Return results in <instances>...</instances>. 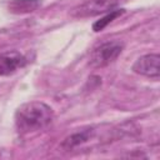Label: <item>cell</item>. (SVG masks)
I'll return each mask as SVG.
<instances>
[{"label":"cell","instance_id":"6","mask_svg":"<svg viewBox=\"0 0 160 160\" xmlns=\"http://www.w3.org/2000/svg\"><path fill=\"white\" fill-rule=\"evenodd\" d=\"M41 5L40 0H11L8 5L10 12L20 15V14H29L35 11Z\"/></svg>","mask_w":160,"mask_h":160},{"label":"cell","instance_id":"5","mask_svg":"<svg viewBox=\"0 0 160 160\" xmlns=\"http://www.w3.org/2000/svg\"><path fill=\"white\" fill-rule=\"evenodd\" d=\"M28 64V59L19 51L11 50L0 54V76H9Z\"/></svg>","mask_w":160,"mask_h":160},{"label":"cell","instance_id":"4","mask_svg":"<svg viewBox=\"0 0 160 160\" xmlns=\"http://www.w3.org/2000/svg\"><path fill=\"white\" fill-rule=\"evenodd\" d=\"M160 56L158 54H146L140 56L134 64L131 70L145 78L158 80L160 78Z\"/></svg>","mask_w":160,"mask_h":160},{"label":"cell","instance_id":"2","mask_svg":"<svg viewBox=\"0 0 160 160\" xmlns=\"http://www.w3.org/2000/svg\"><path fill=\"white\" fill-rule=\"evenodd\" d=\"M124 44L120 41H108L94 49L90 55V66L99 69L105 68L112 61H115L119 55L122 52Z\"/></svg>","mask_w":160,"mask_h":160},{"label":"cell","instance_id":"7","mask_svg":"<svg viewBox=\"0 0 160 160\" xmlns=\"http://www.w3.org/2000/svg\"><path fill=\"white\" fill-rule=\"evenodd\" d=\"M91 134H92V129H85V130H80L78 132H74L70 136L65 138V140L61 142V148H64L66 150H72L74 148L86 142L90 139Z\"/></svg>","mask_w":160,"mask_h":160},{"label":"cell","instance_id":"3","mask_svg":"<svg viewBox=\"0 0 160 160\" xmlns=\"http://www.w3.org/2000/svg\"><path fill=\"white\" fill-rule=\"evenodd\" d=\"M125 0H88L80 6L75 8L72 15L76 18H89L101 14H106L111 10L118 9V6Z\"/></svg>","mask_w":160,"mask_h":160},{"label":"cell","instance_id":"1","mask_svg":"<svg viewBox=\"0 0 160 160\" xmlns=\"http://www.w3.org/2000/svg\"><path fill=\"white\" fill-rule=\"evenodd\" d=\"M14 120L18 132L29 134L49 126L54 120V110L42 101H29L16 109Z\"/></svg>","mask_w":160,"mask_h":160},{"label":"cell","instance_id":"8","mask_svg":"<svg viewBox=\"0 0 160 160\" xmlns=\"http://www.w3.org/2000/svg\"><path fill=\"white\" fill-rule=\"evenodd\" d=\"M125 12V9H115V10H111L109 12H106L102 18H100L99 20H96L94 24H92V30L95 32H99L101 31L102 29H105L110 22H112L115 19H118L119 16H121L122 14Z\"/></svg>","mask_w":160,"mask_h":160}]
</instances>
